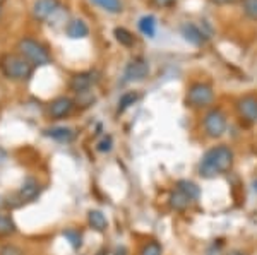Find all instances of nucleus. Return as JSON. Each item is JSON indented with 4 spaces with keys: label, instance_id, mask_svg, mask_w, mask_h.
I'll return each mask as SVG.
<instances>
[{
    "label": "nucleus",
    "instance_id": "obj_26",
    "mask_svg": "<svg viewBox=\"0 0 257 255\" xmlns=\"http://www.w3.org/2000/svg\"><path fill=\"white\" fill-rule=\"evenodd\" d=\"M111 146H113V141H111L110 135H106V137L96 146V149L99 151V153H108V151H111Z\"/></svg>",
    "mask_w": 257,
    "mask_h": 255
},
{
    "label": "nucleus",
    "instance_id": "obj_14",
    "mask_svg": "<svg viewBox=\"0 0 257 255\" xmlns=\"http://www.w3.org/2000/svg\"><path fill=\"white\" fill-rule=\"evenodd\" d=\"M45 134L48 137H52L53 141H59V142H70L74 137H76V132L69 127H53V129L45 130Z\"/></svg>",
    "mask_w": 257,
    "mask_h": 255
},
{
    "label": "nucleus",
    "instance_id": "obj_15",
    "mask_svg": "<svg viewBox=\"0 0 257 255\" xmlns=\"http://www.w3.org/2000/svg\"><path fill=\"white\" fill-rule=\"evenodd\" d=\"M177 190L182 192V194L190 200H197L199 197H201V188H199L194 182H190V180H178Z\"/></svg>",
    "mask_w": 257,
    "mask_h": 255
},
{
    "label": "nucleus",
    "instance_id": "obj_5",
    "mask_svg": "<svg viewBox=\"0 0 257 255\" xmlns=\"http://www.w3.org/2000/svg\"><path fill=\"white\" fill-rule=\"evenodd\" d=\"M226 115L221 108H213L204 115L202 120V129L204 134L211 139H218L226 132Z\"/></svg>",
    "mask_w": 257,
    "mask_h": 255
},
{
    "label": "nucleus",
    "instance_id": "obj_1",
    "mask_svg": "<svg viewBox=\"0 0 257 255\" xmlns=\"http://www.w3.org/2000/svg\"><path fill=\"white\" fill-rule=\"evenodd\" d=\"M235 161V154L225 144H219L208 149L199 161V175L202 178H216L231 170Z\"/></svg>",
    "mask_w": 257,
    "mask_h": 255
},
{
    "label": "nucleus",
    "instance_id": "obj_17",
    "mask_svg": "<svg viewBox=\"0 0 257 255\" xmlns=\"http://www.w3.org/2000/svg\"><path fill=\"white\" fill-rule=\"evenodd\" d=\"M139 31L148 38H155L156 35V18L155 16H143L139 19Z\"/></svg>",
    "mask_w": 257,
    "mask_h": 255
},
{
    "label": "nucleus",
    "instance_id": "obj_20",
    "mask_svg": "<svg viewBox=\"0 0 257 255\" xmlns=\"http://www.w3.org/2000/svg\"><path fill=\"white\" fill-rule=\"evenodd\" d=\"M91 2L105 12H110V14H118V12L123 11V6L120 0H91Z\"/></svg>",
    "mask_w": 257,
    "mask_h": 255
},
{
    "label": "nucleus",
    "instance_id": "obj_11",
    "mask_svg": "<svg viewBox=\"0 0 257 255\" xmlns=\"http://www.w3.org/2000/svg\"><path fill=\"white\" fill-rule=\"evenodd\" d=\"M94 74L93 72H82V74H76V76L70 79V89L74 93H86L91 86L94 84Z\"/></svg>",
    "mask_w": 257,
    "mask_h": 255
},
{
    "label": "nucleus",
    "instance_id": "obj_16",
    "mask_svg": "<svg viewBox=\"0 0 257 255\" xmlns=\"http://www.w3.org/2000/svg\"><path fill=\"white\" fill-rule=\"evenodd\" d=\"M88 223L94 231H99V233L106 231V228H108V219H106L101 211H96V209L88 212Z\"/></svg>",
    "mask_w": 257,
    "mask_h": 255
},
{
    "label": "nucleus",
    "instance_id": "obj_6",
    "mask_svg": "<svg viewBox=\"0 0 257 255\" xmlns=\"http://www.w3.org/2000/svg\"><path fill=\"white\" fill-rule=\"evenodd\" d=\"M149 76V64L144 59H134L123 71V82H139Z\"/></svg>",
    "mask_w": 257,
    "mask_h": 255
},
{
    "label": "nucleus",
    "instance_id": "obj_7",
    "mask_svg": "<svg viewBox=\"0 0 257 255\" xmlns=\"http://www.w3.org/2000/svg\"><path fill=\"white\" fill-rule=\"evenodd\" d=\"M237 112L243 122L257 123V94H245L237 101Z\"/></svg>",
    "mask_w": 257,
    "mask_h": 255
},
{
    "label": "nucleus",
    "instance_id": "obj_13",
    "mask_svg": "<svg viewBox=\"0 0 257 255\" xmlns=\"http://www.w3.org/2000/svg\"><path fill=\"white\" fill-rule=\"evenodd\" d=\"M67 36L72 40H79V38H86V36L89 35V28L88 24L84 23L82 19H74L70 21L67 24Z\"/></svg>",
    "mask_w": 257,
    "mask_h": 255
},
{
    "label": "nucleus",
    "instance_id": "obj_12",
    "mask_svg": "<svg viewBox=\"0 0 257 255\" xmlns=\"http://www.w3.org/2000/svg\"><path fill=\"white\" fill-rule=\"evenodd\" d=\"M182 36H184L185 41H189L190 45H194V47H201L202 43L206 41V36L204 33H202L196 24L192 23H185L184 26H182Z\"/></svg>",
    "mask_w": 257,
    "mask_h": 255
},
{
    "label": "nucleus",
    "instance_id": "obj_30",
    "mask_svg": "<svg viewBox=\"0 0 257 255\" xmlns=\"http://www.w3.org/2000/svg\"><path fill=\"white\" fill-rule=\"evenodd\" d=\"M113 255H128V252H127L125 246H120V248L115 250V253H113Z\"/></svg>",
    "mask_w": 257,
    "mask_h": 255
},
{
    "label": "nucleus",
    "instance_id": "obj_21",
    "mask_svg": "<svg viewBox=\"0 0 257 255\" xmlns=\"http://www.w3.org/2000/svg\"><path fill=\"white\" fill-rule=\"evenodd\" d=\"M139 100V94L136 91H127L125 94H122L118 100V113H123L127 108H131L136 101Z\"/></svg>",
    "mask_w": 257,
    "mask_h": 255
},
{
    "label": "nucleus",
    "instance_id": "obj_22",
    "mask_svg": "<svg viewBox=\"0 0 257 255\" xmlns=\"http://www.w3.org/2000/svg\"><path fill=\"white\" fill-rule=\"evenodd\" d=\"M113 35L118 43L123 45V47H132L134 45V35L131 31H127L125 28H115Z\"/></svg>",
    "mask_w": 257,
    "mask_h": 255
},
{
    "label": "nucleus",
    "instance_id": "obj_10",
    "mask_svg": "<svg viewBox=\"0 0 257 255\" xmlns=\"http://www.w3.org/2000/svg\"><path fill=\"white\" fill-rule=\"evenodd\" d=\"M59 9V0H36L33 6V16L40 21H47Z\"/></svg>",
    "mask_w": 257,
    "mask_h": 255
},
{
    "label": "nucleus",
    "instance_id": "obj_32",
    "mask_svg": "<svg viewBox=\"0 0 257 255\" xmlns=\"http://www.w3.org/2000/svg\"><path fill=\"white\" fill-rule=\"evenodd\" d=\"M231 255H243V253H240V252H233V253H231Z\"/></svg>",
    "mask_w": 257,
    "mask_h": 255
},
{
    "label": "nucleus",
    "instance_id": "obj_19",
    "mask_svg": "<svg viewBox=\"0 0 257 255\" xmlns=\"http://www.w3.org/2000/svg\"><path fill=\"white\" fill-rule=\"evenodd\" d=\"M16 223L11 214L0 212V236H11L16 233Z\"/></svg>",
    "mask_w": 257,
    "mask_h": 255
},
{
    "label": "nucleus",
    "instance_id": "obj_8",
    "mask_svg": "<svg viewBox=\"0 0 257 255\" xmlns=\"http://www.w3.org/2000/svg\"><path fill=\"white\" fill-rule=\"evenodd\" d=\"M40 192H41V185L38 183V180H36V178H26L23 182V185L19 187V190L16 192L14 199L18 200L16 205H23V204L33 202V200L40 195Z\"/></svg>",
    "mask_w": 257,
    "mask_h": 255
},
{
    "label": "nucleus",
    "instance_id": "obj_27",
    "mask_svg": "<svg viewBox=\"0 0 257 255\" xmlns=\"http://www.w3.org/2000/svg\"><path fill=\"white\" fill-rule=\"evenodd\" d=\"M0 255H23V250L18 248V246H14V245H7L0 250Z\"/></svg>",
    "mask_w": 257,
    "mask_h": 255
},
{
    "label": "nucleus",
    "instance_id": "obj_9",
    "mask_svg": "<svg viewBox=\"0 0 257 255\" xmlns=\"http://www.w3.org/2000/svg\"><path fill=\"white\" fill-rule=\"evenodd\" d=\"M74 108V101L70 100V98H57V100H53L50 103L48 106V117L52 118V120H60V118H65L67 115H70Z\"/></svg>",
    "mask_w": 257,
    "mask_h": 255
},
{
    "label": "nucleus",
    "instance_id": "obj_23",
    "mask_svg": "<svg viewBox=\"0 0 257 255\" xmlns=\"http://www.w3.org/2000/svg\"><path fill=\"white\" fill-rule=\"evenodd\" d=\"M138 255H163V246H161L158 241H148L141 246L139 253Z\"/></svg>",
    "mask_w": 257,
    "mask_h": 255
},
{
    "label": "nucleus",
    "instance_id": "obj_4",
    "mask_svg": "<svg viewBox=\"0 0 257 255\" xmlns=\"http://www.w3.org/2000/svg\"><path fill=\"white\" fill-rule=\"evenodd\" d=\"M214 100V91L209 84L206 82H194V84L189 86L187 89V106L194 110H202L206 106H209Z\"/></svg>",
    "mask_w": 257,
    "mask_h": 255
},
{
    "label": "nucleus",
    "instance_id": "obj_24",
    "mask_svg": "<svg viewBox=\"0 0 257 255\" xmlns=\"http://www.w3.org/2000/svg\"><path fill=\"white\" fill-rule=\"evenodd\" d=\"M64 236L70 241V245H72L74 248H79V246H81L82 236H81V233L77 231V229H67V231H64Z\"/></svg>",
    "mask_w": 257,
    "mask_h": 255
},
{
    "label": "nucleus",
    "instance_id": "obj_3",
    "mask_svg": "<svg viewBox=\"0 0 257 255\" xmlns=\"http://www.w3.org/2000/svg\"><path fill=\"white\" fill-rule=\"evenodd\" d=\"M18 50L21 57H24L33 67H40V65H47L50 62V53L41 43H38L33 38H23L18 43Z\"/></svg>",
    "mask_w": 257,
    "mask_h": 255
},
{
    "label": "nucleus",
    "instance_id": "obj_18",
    "mask_svg": "<svg viewBox=\"0 0 257 255\" xmlns=\"http://www.w3.org/2000/svg\"><path fill=\"white\" fill-rule=\"evenodd\" d=\"M168 202H170V207H172L173 211H185V209L189 207V204L192 202V200L187 199V197L182 194V192L175 190L172 195H170Z\"/></svg>",
    "mask_w": 257,
    "mask_h": 255
},
{
    "label": "nucleus",
    "instance_id": "obj_25",
    "mask_svg": "<svg viewBox=\"0 0 257 255\" xmlns=\"http://www.w3.org/2000/svg\"><path fill=\"white\" fill-rule=\"evenodd\" d=\"M243 12L250 19H257V0H243Z\"/></svg>",
    "mask_w": 257,
    "mask_h": 255
},
{
    "label": "nucleus",
    "instance_id": "obj_29",
    "mask_svg": "<svg viewBox=\"0 0 257 255\" xmlns=\"http://www.w3.org/2000/svg\"><path fill=\"white\" fill-rule=\"evenodd\" d=\"M155 2L158 4V6H161V7H167V6H172L175 0H155Z\"/></svg>",
    "mask_w": 257,
    "mask_h": 255
},
{
    "label": "nucleus",
    "instance_id": "obj_28",
    "mask_svg": "<svg viewBox=\"0 0 257 255\" xmlns=\"http://www.w3.org/2000/svg\"><path fill=\"white\" fill-rule=\"evenodd\" d=\"M7 161V151L4 147H0V164H4Z\"/></svg>",
    "mask_w": 257,
    "mask_h": 255
},
{
    "label": "nucleus",
    "instance_id": "obj_2",
    "mask_svg": "<svg viewBox=\"0 0 257 255\" xmlns=\"http://www.w3.org/2000/svg\"><path fill=\"white\" fill-rule=\"evenodd\" d=\"M0 69L4 76L11 81H26L33 74V65L24 57L14 55V53H6L0 59Z\"/></svg>",
    "mask_w": 257,
    "mask_h": 255
},
{
    "label": "nucleus",
    "instance_id": "obj_31",
    "mask_svg": "<svg viewBox=\"0 0 257 255\" xmlns=\"http://www.w3.org/2000/svg\"><path fill=\"white\" fill-rule=\"evenodd\" d=\"M213 2H216V4H231L233 0H213Z\"/></svg>",
    "mask_w": 257,
    "mask_h": 255
}]
</instances>
